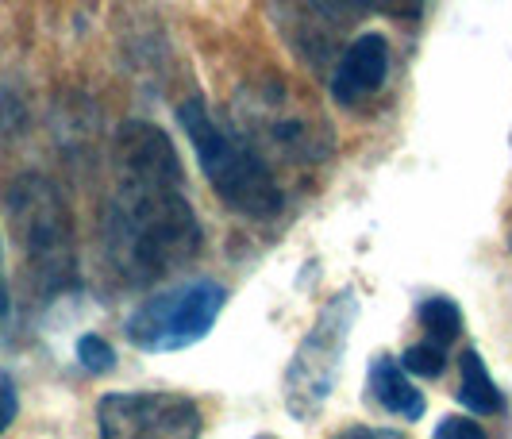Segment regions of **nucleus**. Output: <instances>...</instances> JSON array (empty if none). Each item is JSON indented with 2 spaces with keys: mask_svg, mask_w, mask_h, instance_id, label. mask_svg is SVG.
Instances as JSON below:
<instances>
[{
  "mask_svg": "<svg viewBox=\"0 0 512 439\" xmlns=\"http://www.w3.org/2000/svg\"><path fill=\"white\" fill-rule=\"evenodd\" d=\"M16 409H20V397H16V386L8 374H0V432H8V424L16 420Z\"/></svg>",
  "mask_w": 512,
  "mask_h": 439,
  "instance_id": "obj_16",
  "label": "nucleus"
},
{
  "mask_svg": "<svg viewBox=\"0 0 512 439\" xmlns=\"http://www.w3.org/2000/svg\"><path fill=\"white\" fill-rule=\"evenodd\" d=\"M459 401L478 416L505 413V397H501L497 382L489 378L486 362H482V355H478L474 347L462 351V359H459Z\"/></svg>",
  "mask_w": 512,
  "mask_h": 439,
  "instance_id": "obj_11",
  "label": "nucleus"
},
{
  "mask_svg": "<svg viewBox=\"0 0 512 439\" xmlns=\"http://www.w3.org/2000/svg\"><path fill=\"white\" fill-rule=\"evenodd\" d=\"M104 439H193L201 436V409L178 393H108L97 405Z\"/></svg>",
  "mask_w": 512,
  "mask_h": 439,
  "instance_id": "obj_6",
  "label": "nucleus"
},
{
  "mask_svg": "<svg viewBox=\"0 0 512 439\" xmlns=\"http://www.w3.org/2000/svg\"><path fill=\"white\" fill-rule=\"evenodd\" d=\"M116 174L185 181V170H181V158L170 143V135L151 120H128L116 131Z\"/></svg>",
  "mask_w": 512,
  "mask_h": 439,
  "instance_id": "obj_7",
  "label": "nucleus"
},
{
  "mask_svg": "<svg viewBox=\"0 0 512 439\" xmlns=\"http://www.w3.org/2000/svg\"><path fill=\"white\" fill-rule=\"evenodd\" d=\"M347 439H401V432H389V428H347Z\"/></svg>",
  "mask_w": 512,
  "mask_h": 439,
  "instance_id": "obj_17",
  "label": "nucleus"
},
{
  "mask_svg": "<svg viewBox=\"0 0 512 439\" xmlns=\"http://www.w3.org/2000/svg\"><path fill=\"white\" fill-rule=\"evenodd\" d=\"M355 316H359L355 293H339L328 301V309L320 312V320L305 336V343L297 347V355L289 362V374H285V409L297 420H312L324 409V401L332 397Z\"/></svg>",
  "mask_w": 512,
  "mask_h": 439,
  "instance_id": "obj_5",
  "label": "nucleus"
},
{
  "mask_svg": "<svg viewBox=\"0 0 512 439\" xmlns=\"http://www.w3.org/2000/svg\"><path fill=\"white\" fill-rule=\"evenodd\" d=\"M385 70H389V47H385V39L378 31L359 35V39L343 51V58H339V66H335V74H332L335 104L351 108V104H362L366 97H374V93L382 89Z\"/></svg>",
  "mask_w": 512,
  "mask_h": 439,
  "instance_id": "obj_9",
  "label": "nucleus"
},
{
  "mask_svg": "<svg viewBox=\"0 0 512 439\" xmlns=\"http://www.w3.org/2000/svg\"><path fill=\"white\" fill-rule=\"evenodd\" d=\"M509 247H512V232H509Z\"/></svg>",
  "mask_w": 512,
  "mask_h": 439,
  "instance_id": "obj_19",
  "label": "nucleus"
},
{
  "mask_svg": "<svg viewBox=\"0 0 512 439\" xmlns=\"http://www.w3.org/2000/svg\"><path fill=\"white\" fill-rule=\"evenodd\" d=\"M228 305V289L212 278L174 285L166 293L147 297L139 309L128 316V339L131 347L147 351V355H166L193 347L216 328L220 312Z\"/></svg>",
  "mask_w": 512,
  "mask_h": 439,
  "instance_id": "obj_4",
  "label": "nucleus"
},
{
  "mask_svg": "<svg viewBox=\"0 0 512 439\" xmlns=\"http://www.w3.org/2000/svg\"><path fill=\"white\" fill-rule=\"evenodd\" d=\"M77 362L89 370V374H108L116 366V351L112 343L101 336H81L77 339Z\"/></svg>",
  "mask_w": 512,
  "mask_h": 439,
  "instance_id": "obj_14",
  "label": "nucleus"
},
{
  "mask_svg": "<svg viewBox=\"0 0 512 439\" xmlns=\"http://www.w3.org/2000/svg\"><path fill=\"white\" fill-rule=\"evenodd\" d=\"M178 120L197 162L205 170L208 185L216 189V197L239 212V216H251V220H274L282 212L285 197L278 178L270 174L266 158L255 151V143H247L243 135H231L201 97H189L178 108Z\"/></svg>",
  "mask_w": 512,
  "mask_h": 439,
  "instance_id": "obj_2",
  "label": "nucleus"
},
{
  "mask_svg": "<svg viewBox=\"0 0 512 439\" xmlns=\"http://www.w3.org/2000/svg\"><path fill=\"white\" fill-rule=\"evenodd\" d=\"M8 312H12V301H8V282H4V270H0V328H4Z\"/></svg>",
  "mask_w": 512,
  "mask_h": 439,
  "instance_id": "obj_18",
  "label": "nucleus"
},
{
  "mask_svg": "<svg viewBox=\"0 0 512 439\" xmlns=\"http://www.w3.org/2000/svg\"><path fill=\"white\" fill-rule=\"evenodd\" d=\"M416 316H420L428 339H436V343H455L462 336V309L451 297H428L416 309Z\"/></svg>",
  "mask_w": 512,
  "mask_h": 439,
  "instance_id": "obj_12",
  "label": "nucleus"
},
{
  "mask_svg": "<svg viewBox=\"0 0 512 439\" xmlns=\"http://www.w3.org/2000/svg\"><path fill=\"white\" fill-rule=\"evenodd\" d=\"M366 386H370V397H374L389 416L420 420L424 409H428V405H424V393L412 386V374L401 366V359H393V355H378V359L370 362Z\"/></svg>",
  "mask_w": 512,
  "mask_h": 439,
  "instance_id": "obj_10",
  "label": "nucleus"
},
{
  "mask_svg": "<svg viewBox=\"0 0 512 439\" xmlns=\"http://www.w3.org/2000/svg\"><path fill=\"white\" fill-rule=\"evenodd\" d=\"M8 216L16 243L24 247L31 282L43 297L77 285V255H74V216L66 197L39 174H27L8 189Z\"/></svg>",
  "mask_w": 512,
  "mask_h": 439,
  "instance_id": "obj_3",
  "label": "nucleus"
},
{
  "mask_svg": "<svg viewBox=\"0 0 512 439\" xmlns=\"http://www.w3.org/2000/svg\"><path fill=\"white\" fill-rule=\"evenodd\" d=\"M401 366L409 370L412 378H439L443 366H447V343H436V339L412 343L409 351L401 355Z\"/></svg>",
  "mask_w": 512,
  "mask_h": 439,
  "instance_id": "obj_13",
  "label": "nucleus"
},
{
  "mask_svg": "<svg viewBox=\"0 0 512 439\" xmlns=\"http://www.w3.org/2000/svg\"><path fill=\"white\" fill-rule=\"evenodd\" d=\"M247 124L255 135L270 139L278 151H285L289 158H324L328 155V135L308 124L301 112H289L282 108V93L266 97L262 93V104L258 108H247Z\"/></svg>",
  "mask_w": 512,
  "mask_h": 439,
  "instance_id": "obj_8",
  "label": "nucleus"
},
{
  "mask_svg": "<svg viewBox=\"0 0 512 439\" xmlns=\"http://www.w3.org/2000/svg\"><path fill=\"white\" fill-rule=\"evenodd\" d=\"M185 181L120 174L104 208V255L128 285H151L201 255V220Z\"/></svg>",
  "mask_w": 512,
  "mask_h": 439,
  "instance_id": "obj_1",
  "label": "nucleus"
},
{
  "mask_svg": "<svg viewBox=\"0 0 512 439\" xmlns=\"http://www.w3.org/2000/svg\"><path fill=\"white\" fill-rule=\"evenodd\" d=\"M436 436L439 439H486V432H482V424H474V420H466V416H447L436 428Z\"/></svg>",
  "mask_w": 512,
  "mask_h": 439,
  "instance_id": "obj_15",
  "label": "nucleus"
}]
</instances>
